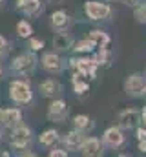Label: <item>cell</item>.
<instances>
[{"label": "cell", "mask_w": 146, "mask_h": 157, "mask_svg": "<svg viewBox=\"0 0 146 157\" xmlns=\"http://www.w3.org/2000/svg\"><path fill=\"white\" fill-rule=\"evenodd\" d=\"M9 95H11L13 101H17L20 104H26V102L31 101V88L24 80H13L9 84Z\"/></svg>", "instance_id": "6da1fadb"}, {"label": "cell", "mask_w": 146, "mask_h": 157, "mask_svg": "<svg viewBox=\"0 0 146 157\" xmlns=\"http://www.w3.org/2000/svg\"><path fill=\"white\" fill-rule=\"evenodd\" d=\"M146 88V78L139 73H133L124 80V91L130 97H141Z\"/></svg>", "instance_id": "7a4b0ae2"}, {"label": "cell", "mask_w": 146, "mask_h": 157, "mask_svg": "<svg viewBox=\"0 0 146 157\" xmlns=\"http://www.w3.org/2000/svg\"><path fill=\"white\" fill-rule=\"evenodd\" d=\"M84 9H86V15L91 20H104V18H108L110 15H111V7H110L108 4L95 2V0L86 2V7Z\"/></svg>", "instance_id": "3957f363"}, {"label": "cell", "mask_w": 146, "mask_h": 157, "mask_svg": "<svg viewBox=\"0 0 146 157\" xmlns=\"http://www.w3.org/2000/svg\"><path fill=\"white\" fill-rule=\"evenodd\" d=\"M139 122H141V113L135 108H126L119 113V124L124 130H133V128H137Z\"/></svg>", "instance_id": "277c9868"}, {"label": "cell", "mask_w": 146, "mask_h": 157, "mask_svg": "<svg viewBox=\"0 0 146 157\" xmlns=\"http://www.w3.org/2000/svg\"><path fill=\"white\" fill-rule=\"evenodd\" d=\"M36 66V57L35 55H20V57H17L15 60H13V64H11V68L15 70V71H18V73H29V71H33Z\"/></svg>", "instance_id": "5b68a950"}, {"label": "cell", "mask_w": 146, "mask_h": 157, "mask_svg": "<svg viewBox=\"0 0 146 157\" xmlns=\"http://www.w3.org/2000/svg\"><path fill=\"white\" fill-rule=\"evenodd\" d=\"M80 154L86 157H97V155H102V144L97 137H88L82 141L80 144Z\"/></svg>", "instance_id": "8992f818"}, {"label": "cell", "mask_w": 146, "mask_h": 157, "mask_svg": "<svg viewBox=\"0 0 146 157\" xmlns=\"http://www.w3.org/2000/svg\"><path fill=\"white\" fill-rule=\"evenodd\" d=\"M73 62V68L80 71L84 77H95L97 75V60L95 59H79V60H70Z\"/></svg>", "instance_id": "52a82bcc"}, {"label": "cell", "mask_w": 146, "mask_h": 157, "mask_svg": "<svg viewBox=\"0 0 146 157\" xmlns=\"http://www.w3.org/2000/svg\"><path fill=\"white\" fill-rule=\"evenodd\" d=\"M68 117V106L64 101H53L48 108V119L53 122H62Z\"/></svg>", "instance_id": "ba28073f"}, {"label": "cell", "mask_w": 146, "mask_h": 157, "mask_svg": "<svg viewBox=\"0 0 146 157\" xmlns=\"http://www.w3.org/2000/svg\"><path fill=\"white\" fill-rule=\"evenodd\" d=\"M29 141H31V130L26 126L17 128L11 135V146H15V148H24L29 144Z\"/></svg>", "instance_id": "9c48e42d"}, {"label": "cell", "mask_w": 146, "mask_h": 157, "mask_svg": "<svg viewBox=\"0 0 146 157\" xmlns=\"http://www.w3.org/2000/svg\"><path fill=\"white\" fill-rule=\"evenodd\" d=\"M102 141H104V144L110 146V148H119L122 143H124V135H122V132H121V128H108L106 132H104V135H102Z\"/></svg>", "instance_id": "30bf717a"}, {"label": "cell", "mask_w": 146, "mask_h": 157, "mask_svg": "<svg viewBox=\"0 0 146 157\" xmlns=\"http://www.w3.org/2000/svg\"><path fill=\"white\" fill-rule=\"evenodd\" d=\"M0 121L6 126H13L22 121V113L17 108H4V110H0Z\"/></svg>", "instance_id": "8fae6325"}, {"label": "cell", "mask_w": 146, "mask_h": 157, "mask_svg": "<svg viewBox=\"0 0 146 157\" xmlns=\"http://www.w3.org/2000/svg\"><path fill=\"white\" fill-rule=\"evenodd\" d=\"M42 66H44V70H48L51 73H57V71H60L62 62H60V57L57 53H46L42 57Z\"/></svg>", "instance_id": "7c38bea8"}, {"label": "cell", "mask_w": 146, "mask_h": 157, "mask_svg": "<svg viewBox=\"0 0 146 157\" xmlns=\"http://www.w3.org/2000/svg\"><path fill=\"white\" fill-rule=\"evenodd\" d=\"M51 26L57 29V31H66L70 28V17L64 13V11H55L51 15Z\"/></svg>", "instance_id": "4fadbf2b"}, {"label": "cell", "mask_w": 146, "mask_h": 157, "mask_svg": "<svg viewBox=\"0 0 146 157\" xmlns=\"http://www.w3.org/2000/svg\"><path fill=\"white\" fill-rule=\"evenodd\" d=\"M53 46H55V49H59V51H66V49H70L73 46V39L66 33V31H60V33H57V35L53 37Z\"/></svg>", "instance_id": "5bb4252c"}, {"label": "cell", "mask_w": 146, "mask_h": 157, "mask_svg": "<svg viewBox=\"0 0 146 157\" xmlns=\"http://www.w3.org/2000/svg\"><path fill=\"white\" fill-rule=\"evenodd\" d=\"M84 139H86L84 132H80V130L75 128L73 132H70V133L66 135V144H68V148H71V150H79Z\"/></svg>", "instance_id": "9a60e30c"}, {"label": "cell", "mask_w": 146, "mask_h": 157, "mask_svg": "<svg viewBox=\"0 0 146 157\" xmlns=\"http://www.w3.org/2000/svg\"><path fill=\"white\" fill-rule=\"evenodd\" d=\"M73 126L77 128V130H80V132H91L93 130V119L90 117V115H75L73 117Z\"/></svg>", "instance_id": "2e32d148"}, {"label": "cell", "mask_w": 146, "mask_h": 157, "mask_svg": "<svg viewBox=\"0 0 146 157\" xmlns=\"http://www.w3.org/2000/svg\"><path fill=\"white\" fill-rule=\"evenodd\" d=\"M59 88H60L59 82L53 80V78H48V80H44V82L38 86V90H40V93H42L44 97H53V95H57Z\"/></svg>", "instance_id": "e0dca14e"}, {"label": "cell", "mask_w": 146, "mask_h": 157, "mask_svg": "<svg viewBox=\"0 0 146 157\" xmlns=\"http://www.w3.org/2000/svg\"><path fill=\"white\" fill-rule=\"evenodd\" d=\"M26 11L28 17H38L42 11H44V6L40 0H26V6L22 7Z\"/></svg>", "instance_id": "ac0fdd59"}, {"label": "cell", "mask_w": 146, "mask_h": 157, "mask_svg": "<svg viewBox=\"0 0 146 157\" xmlns=\"http://www.w3.org/2000/svg\"><path fill=\"white\" fill-rule=\"evenodd\" d=\"M90 39L97 44V48H108V44H110L108 33H104V31H101V29H93V31L90 33Z\"/></svg>", "instance_id": "d6986e66"}, {"label": "cell", "mask_w": 146, "mask_h": 157, "mask_svg": "<svg viewBox=\"0 0 146 157\" xmlns=\"http://www.w3.org/2000/svg\"><path fill=\"white\" fill-rule=\"evenodd\" d=\"M57 139H59L57 130H46V132L40 135V144H44V146H51L53 143H57Z\"/></svg>", "instance_id": "ffe728a7"}, {"label": "cell", "mask_w": 146, "mask_h": 157, "mask_svg": "<svg viewBox=\"0 0 146 157\" xmlns=\"http://www.w3.org/2000/svg\"><path fill=\"white\" fill-rule=\"evenodd\" d=\"M95 48H97V44H95L93 40L90 39V37H88L86 40H80V42H77V46H75V49H77V51H82V53L93 51Z\"/></svg>", "instance_id": "44dd1931"}, {"label": "cell", "mask_w": 146, "mask_h": 157, "mask_svg": "<svg viewBox=\"0 0 146 157\" xmlns=\"http://www.w3.org/2000/svg\"><path fill=\"white\" fill-rule=\"evenodd\" d=\"M17 33H18V37L28 39V37H31L33 29H31V26H29L26 20H20V22H18V26H17Z\"/></svg>", "instance_id": "7402d4cb"}, {"label": "cell", "mask_w": 146, "mask_h": 157, "mask_svg": "<svg viewBox=\"0 0 146 157\" xmlns=\"http://www.w3.org/2000/svg\"><path fill=\"white\" fill-rule=\"evenodd\" d=\"M133 17L137 18V22H141V24H146V4H137V6H135Z\"/></svg>", "instance_id": "603a6c76"}, {"label": "cell", "mask_w": 146, "mask_h": 157, "mask_svg": "<svg viewBox=\"0 0 146 157\" xmlns=\"http://www.w3.org/2000/svg\"><path fill=\"white\" fill-rule=\"evenodd\" d=\"M29 46H31V49L38 51V49H42V48H44V42H42V40H38V39H31Z\"/></svg>", "instance_id": "cb8c5ba5"}, {"label": "cell", "mask_w": 146, "mask_h": 157, "mask_svg": "<svg viewBox=\"0 0 146 157\" xmlns=\"http://www.w3.org/2000/svg\"><path fill=\"white\" fill-rule=\"evenodd\" d=\"M49 155L51 157H66L68 155V154H66V152H64V150H51V152H49Z\"/></svg>", "instance_id": "d4e9b609"}, {"label": "cell", "mask_w": 146, "mask_h": 157, "mask_svg": "<svg viewBox=\"0 0 146 157\" xmlns=\"http://www.w3.org/2000/svg\"><path fill=\"white\" fill-rule=\"evenodd\" d=\"M137 139H146V128H137Z\"/></svg>", "instance_id": "484cf974"}, {"label": "cell", "mask_w": 146, "mask_h": 157, "mask_svg": "<svg viewBox=\"0 0 146 157\" xmlns=\"http://www.w3.org/2000/svg\"><path fill=\"white\" fill-rule=\"evenodd\" d=\"M139 150L146 154V139H139Z\"/></svg>", "instance_id": "4316f807"}, {"label": "cell", "mask_w": 146, "mask_h": 157, "mask_svg": "<svg viewBox=\"0 0 146 157\" xmlns=\"http://www.w3.org/2000/svg\"><path fill=\"white\" fill-rule=\"evenodd\" d=\"M121 2H124L126 6H133V7H135V6H137L141 0H121Z\"/></svg>", "instance_id": "83f0119b"}, {"label": "cell", "mask_w": 146, "mask_h": 157, "mask_svg": "<svg viewBox=\"0 0 146 157\" xmlns=\"http://www.w3.org/2000/svg\"><path fill=\"white\" fill-rule=\"evenodd\" d=\"M7 48V42H6V39L4 37H0V51H4Z\"/></svg>", "instance_id": "f1b7e54d"}, {"label": "cell", "mask_w": 146, "mask_h": 157, "mask_svg": "<svg viewBox=\"0 0 146 157\" xmlns=\"http://www.w3.org/2000/svg\"><path fill=\"white\" fill-rule=\"evenodd\" d=\"M141 122L144 124V128H146V108H143V112H141Z\"/></svg>", "instance_id": "f546056e"}, {"label": "cell", "mask_w": 146, "mask_h": 157, "mask_svg": "<svg viewBox=\"0 0 146 157\" xmlns=\"http://www.w3.org/2000/svg\"><path fill=\"white\" fill-rule=\"evenodd\" d=\"M24 6H26V0H17V7L18 9H22Z\"/></svg>", "instance_id": "4dcf8cb0"}, {"label": "cell", "mask_w": 146, "mask_h": 157, "mask_svg": "<svg viewBox=\"0 0 146 157\" xmlns=\"http://www.w3.org/2000/svg\"><path fill=\"white\" fill-rule=\"evenodd\" d=\"M143 97H144V99H146V88H144V91H143Z\"/></svg>", "instance_id": "1f68e13d"}, {"label": "cell", "mask_w": 146, "mask_h": 157, "mask_svg": "<svg viewBox=\"0 0 146 157\" xmlns=\"http://www.w3.org/2000/svg\"><path fill=\"white\" fill-rule=\"evenodd\" d=\"M0 73H2V70H0Z\"/></svg>", "instance_id": "d6a6232c"}, {"label": "cell", "mask_w": 146, "mask_h": 157, "mask_svg": "<svg viewBox=\"0 0 146 157\" xmlns=\"http://www.w3.org/2000/svg\"><path fill=\"white\" fill-rule=\"evenodd\" d=\"M0 2H2V0H0Z\"/></svg>", "instance_id": "836d02e7"}]
</instances>
